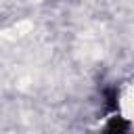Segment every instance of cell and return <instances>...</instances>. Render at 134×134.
Returning a JSON list of instances; mask_svg holds the SVG:
<instances>
[{"mask_svg": "<svg viewBox=\"0 0 134 134\" xmlns=\"http://www.w3.org/2000/svg\"><path fill=\"white\" fill-rule=\"evenodd\" d=\"M107 130H111V132H124V130H128V121H124L121 117H113Z\"/></svg>", "mask_w": 134, "mask_h": 134, "instance_id": "6da1fadb", "label": "cell"}]
</instances>
